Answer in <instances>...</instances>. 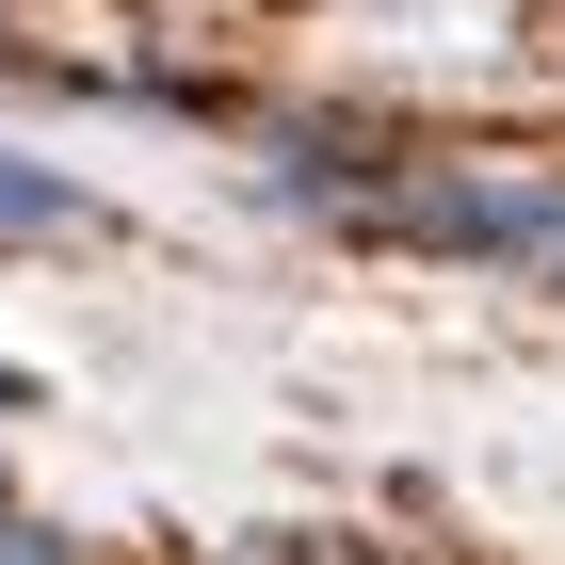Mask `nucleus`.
Instances as JSON below:
<instances>
[{"mask_svg": "<svg viewBox=\"0 0 565 565\" xmlns=\"http://www.w3.org/2000/svg\"><path fill=\"white\" fill-rule=\"evenodd\" d=\"M355 211L388 243H436V259H565V194L550 178H388Z\"/></svg>", "mask_w": 565, "mask_h": 565, "instance_id": "f257e3e1", "label": "nucleus"}, {"mask_svg": "<svg viewBox=\"0 0 565 565\" xmlns=\"http://www.w3.org/2000/svg\"><path fill=\"white\" fill-rule=\"evenodd\" d=\"M82 226H97V194H82V178L0 146V243H82Z\"/></svg>", "mask_w": 565, "mask_h": 565, "instance_id": "f03ea898", "label": "nucleus"}, {"mask_svg": "<svg viewBox=\"0 0 565 565\" xmlns=\"http://www.w3.org/2000/svg\"><path fill=\"white\" fill-rule=\"evenodd\" d=\"M0 565H82L65 533H33V518H0Z\"/></svg>", "mask_w": 565, "mask_h": 565, "instance_id": "7ed1b4c3", "label": "nucleus"}, {"mask_svg": "<svg viewBox=\"0 0 565 565\" xmlns=\"http://www.w3.org/2000/svg\"><path fill=\"white\" fill-rule=\"evenodd\" d=\"M17 404H33V388H17V372H0V420H17Z\"/></svg>", "mask_w": 565, "mask_h": 565, "instance_id": "20e7f679", "label": "nucleus"}]
</instances>
